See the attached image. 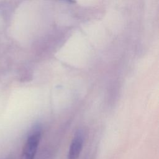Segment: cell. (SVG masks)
Wrapping results in <instances>:
<instances>
[{
	"label": "cell",
	"mask_w": 159,
	"mask_h": 159,
	"mask_svg": "<svg viewBox=\"0 0 159 159\" xmlns=\"http://www.w3.org/2000/svg\"><path fill=\"white\" fill-rule=\"evenodd\" d=\"M41 139V133L39 130L32 132L24 145L20 159H34Z\"/></svg>",
	"instance_id": "obj_1"
},
{
	"label": "cell",
	"mask_w": 159,
	"mask_h": 159,
	"mask_svg": "<svg viewBox=\"0 0 159 159\" xmlns=\"http://www.w3.org/2000/svg\"><path fill=\"white\" fill-rule=\"evenodd\" d=\"M83 146V137L81 134H77L73 139L68 153V159H78Z\"/></svg>",
	"instance_id": "obj_2"
}]
</instances>
